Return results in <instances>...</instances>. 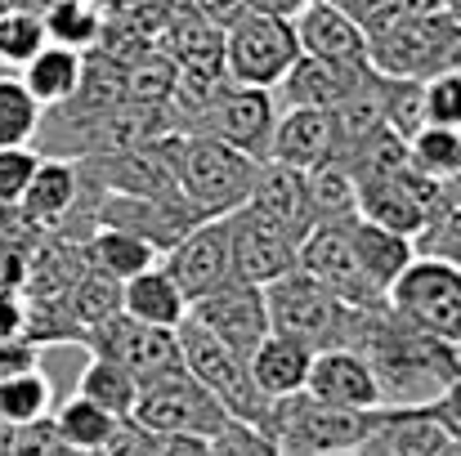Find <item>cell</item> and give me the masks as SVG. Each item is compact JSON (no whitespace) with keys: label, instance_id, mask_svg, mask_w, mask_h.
<instances>
[{"label":"cell","instance_id":"6da1fadb","mask_svg":"<svg viewBox=\"0 0 461 456\" xmlns=\"http://www.w3.org/2000/svg\"><path fill=\"white\" fill-rule=\"evenodd\" d=\"M349 349L367 358L381 407H430L461 380V344L408 326L390 308H358Z\"/></svg>","mask_w":461,"mask_h":456},{"label":"cell","instance_id":"7a4b0ae2","mask_svg":"<svg viewBox=\"0 0 461 456\" xmlns=\"http://www.w3.org/2000/svg\"><path fill=\"white\" fill-rule=\"evenodd\" d=\"M175 165H179V192L206 219H215L251 201L260 156L233 148L215 135H175Z\"/></svg>","mask_w":461,"mask_h":456},{"label":"cell","instance_id":"3957f363","mask_svg":"<svg viewBox=\"0 0 461 456\" xmlns=\"http://www.w3.org/2000/svg\"><path fill=\"white\" fill-rule=\"evenodd\" d=\"M376 407L372 412H354V407H327L318 398L301 394H287V398H274L269 403V416H265V434L274 439L278 456H327V452H358L367 425H372Z\"/></svg>","mask_w":461,"mask_h":456},{"label":"cell","instance_id":"277c9868","mask_svg":"<svg viewBox=\"0 0 461 456\" xmlns=\"http://www.w3.org/2000/svg\"><path fill=\"white\" fill-rule=\"evenodd\" d=\"M175 335H179V358H184V367L215 394V403H220L233 421L265 425L269 398L260 394L247 353L229 349V344H224L215 331H206L197 317H184V322L175 326Z\"/></svg>","mask_w":461,"mask_h":456},{"label":"cell","instance_id":"5b68a950","mask_svg":"<svg viewBox=\"0 0 461 456\" xmlns=\"http://www.w3.org/2000/svg\"><path fill=\"white\" fill-rule=\"evenodd\" d=\"M265 304H269V326L305 340L313 353L349 344V326H354V313H358L345 300H336L305 269H292V273L265 282Z\"/></svg>","mask_w":461,"mask_h":456},{"label":"cell","instance_id":"8992f818","mask_svg":"<svg viewBox=\"0 0 461 456\" xmlns=\"http://www.w3.org/2000/svg\"><path fill=\"white\" fill-rule=\"evenodd\" d=\"M131 421L149 434H197V439H211L215 430H224L233 416L215 403V394L179 362L170 371H161L153 380L140 385V398H135V412Z\"/></svg>","mask_w":461,"mask_h":456},{"label":"cell","instance_id":"52a82bcc","mask_svg":"<svg viewBox=\"0 0 461 456\" xmlns=\"http://www.w3.org/2000/svg\"><path fill=\"white\" fill-rule=\"evenodd\" d=\"M296 58H301V36H296V22L292 18L242 9L224 27V72L238 85L274 90Z\"/></svg>","mask_w":461,"mask_h":456},{"label":"cell","instance_id":"ba28073f","mask_svg":"<svg viewBox=\"0 0 461 456\" xmlns=\"http://www.w3.org/2000/svg\"><path fill=\"white\" fill-rule=\"evenodd\" d=\"M385 308L426 335L461 344V269L435 260V255H417L390 282Z\"/></svg>","mask_w":461,"mask_h":456},{"label":"cell","instance_id":"9c48e42d","mask_svg":"<svg viewBox=\"0 0 461 456\" xmlns=\"http://www.w3.org/2000/svg\"><path fill=\"white\" fill-rule=\"evenodd\" d=\"M461 22L453 9H439L430 18H417V22H403V27H390V31H376L367 36V63L381 72V76H430L448 63V49L457 40Z\"/></svg>","mask_w":461,"mask_h":456},{"label":"cell","instance_id":"30bf717a","mask_svg":"<svg viewBox=\"0 0 461 456\" xmlns=\"http://www.w3.org/2000/svg\"><path fill=\"white\" fill-rule=\"evenodd\" d=\"M296 269L318 278L336 300H345L349 308H385V291L363 273V264H358V255L349 246V224H313L301 237Z\"/></svg>","mask_w":461,"mask_h":456},{"label":"cell","instance_id":"8fae6325","mask_svg":"<svg viewBox=\"0 0 461 456\" xmlns=\"http://www.w3.org/2000/svg\"><path fill=\"white\" fill-rule=\"evenodd\" d=\"M274 126H278V99H274V90L229 81L206 103V112L197 117V126L188 135H215V139H224V144H233V148H242L265 161L269 156V139H274Z\"/></svg>","mask_w":461,"mask_h":456},{"label":"cell","instance_id":"7c38bea8","mask_svg":"<svg viewBox=\"0 0 461 456\" xmlns=\"http://www.w3.org/2000/svg\"><path fill=\"white\" fill-rule=\"evenodd\" d=\"M81 344H86L90 353H99V358L122 362L140 385L184 362V358H179V335H175V326H153V322H140V317H131V313H117V317L90 326V331L81 335Z\"/></svg>","mask_w":461,"mask_h":456},{"label":"cell","instance_id":"4fadbf2b","mask_svg":"<svg viewBox=\"0 0 461 456\" xmlns=\"http://www.w3.org/2000/svg\"><path fill=\"white\" fill-rule=\"evenodd\" d=\"M229 242H233V278L238 282L265 287L296 269L301 237L292 228H283L278 219H269L265 210H256L251 201L229 210Z\"/></svg>","mask_w":461,"mask_h":456},{"label":"cell","instance_id":"5bb4252c","mask_svg":"<svg viewBox=\"0 0 461 456\" xmlns=\"http://www.w3.org/2000/svg\"><path fill=\"white\" fill-rule=\"evenodd\" d=\"M170 269V278L179 282V291L188 296V304L211 296L215 287L233 282V242H229V215L202 219L193 224L161 260Z\"/></svg>","mask_w":461,"mask_h":456},{"label":"cell","instance_id":"9a60e30c","mask_svg":"<svg viewBox=\"0 0 461 456\" xmlns=\"http://www.w3.org/2000/svg\"><path fill=\"white\" fill-rule=\"evenodd\" d=\"M188 317H197L206 331H215L229 349H238V353H247L251 358V349L274 331L269 326V304H265V287H256V282H224V287H215L211 296H202V300L188 304Z\"/></svg>","mask_w":461,"mask_h":456},{"label":"cell","instance_id":"2e32d148","mask_svg":"<svg viewBox=\"0 0 461 456\" xmlns=\"http://www.w3.org/2000/svg\"><path fill=\"white\" fill-rule=\"evenodd\" d=\"M305 394L318 398V403H327V407H354V412L381 407L376 376H372L367 358L358 349H349V344H336V349H318L313 353Z\"/></svg>","mask_w":461,"mask_h":456},{"label":"cell","instance_id":"e0dca14e","mask_svg":"<svg viewBox=\"0 0 461 456\" xmlns=\"http://www.w3.org/2000/svg\"><path fill=\"white\" fill-rule=\"evenodd\" d=\"M453 443L430 407H376L358 456H439Z\"/></svg>","mask_w":461,"mask_h":456},{"label":"cell","instance_id":"ac0fdd59","mask_svg":"<svg viewBox=\"0 0 461 456\" xmlns=\"http://www.w3.org/2000/svg\"><path fill=\"white\" fill-rule=\"evenodd\" d=\"M372 63H336V58H318V54H301L287 76L274 85L278 112L283 108H336L354 94V85L367 76Z\"/></svg>","mask_w":461,"mask_h":456},{"label":"cell","instance_id":"d6986e66","mask_svg":"<svg viewBox=\"0 0 461 456\" xmlns=\"http://www.w3.org/2000/svg\"><path fill=\"white\" fill-rule=\"evenodd\" d=\"M86 197H90V188H86L81 165L68 161V156H45L41 152V165H36V174H32V183H27V192H23V201L14 210L36 228H54V224L63 228V219L72 210H81Z\"/></svg>","mask_w":461,"mask_h":456},{"label":"cell","instance_id":"ffe728a7","mask_svg":"<svg viewBox=\"0 0 461 456\" xmlns=\"http://www.w3.org/2000/svg\"><path fill=\"white\" fill-rule=\"evenodd\" d=\"M269 156L296 170H318L327 161L340 156V139H336V117L327 108H283L274 139H269Z\"/></svg>","mask_w":461,"mask_h":456},{"label":"cell","instance_id":"44dd1931","mask_svg":"<svg viewBox=\"0 0 461 456\" xmlns=\"http://www.w3.org/2000/svg\"><path fill=\"white\" fill-rule=\"evenodd\" d=\"M292 22H296V36H301V54L336 58V63H367V31L340 4L309 0Z\"/></svg>","mask_w":461,"mask_h":456},{"label":"cell","instance_id":"7402d4cb","mask_svg":"<svg viewBox=\"0 0 461 456\" xmlns=\"http://www.w3.org/2000/svg\"><path fill=\"white\" fill-rule=\"evenodd\" d=\"M251 206L265 210L269 219H278L283 228H292L296 237H305L313 228V210H309V174L296 165H283L274 156L260 161L256 170V188H251Z\"/></svg>","mask_w":461,"mask_h":456},{"label":"cell","instance_id":"603a6c76","mask_svg":"<svg viewBox=\"0 0 461 456\" xmlns=\"http://www.w3.org/2000/svg\"><path fill=\"white\" fill-rule=\"evenodd\" d=\"M251 376L260 385V394L274 403V398H287V394H301L309 380V362H313V349L296 335H283V331H269L256 349H251Z\"/></svg>","mask_w":461,"mask_h":456},{"label":"cell","instance_id":"cb8c5ba5","mask_svg":"<svg viewBox=\"0 0 461 456\" xmlns=\"http://www.w3.org/2000/svg\"><path fill=\"white\" fill-rule=\"evenodd\" d=\"M122 313H131L140 322H153V326H179L188 317V296L179 291L170 269L157 260L153 269L122 282Z\"/></svg>","mask_w":461,"mask_h":456},{"label":"cell","instance_id":"d4e9b609","mask_svg":"<svg viewBox=\"0 0 461 456\" xmlns=\"http://www.w3.org/2000/svg\"><path fill=\"white\" fill-rule=\"evenodd\" d=\"M81 67H86V54H81V49H68V45L50 40L36 58H27V63L18 67V76H23L27 94H32V99L41 103V112H45V108H59V103H68V99L77 94Z\"/></svg>","mask_w":461,"mask_h":456},{"label":"cell","instance_id":"484cf974","mask_svg":"<svg viewBox=\"0 0 461 456\" xmlns=\"http://www.w3.org/2000/svg\"><path fill=\"white\" fill-rule=\"evenodd\" d=\"M349 246H354L363 273H367L381 291H390V282L417 260V246H412L408 233L381 228V224H372V219H354V224H349Z\"/></svg>","mask_w":461,"mask_h":456},{"label":"cell","instance_id":"4316f807","mask_svg":"<svg viewBox=\"0 0 461 456\" xmlns=\"http://www.w3.org/2000/svg\"><path fill=\"white\" fill-rule=\"evenodd\" d=\"M81 251H86V264H95V269L113 273L117 282H126V278H135V273L153 269L157 260H161V251H157L153 242H144L140 233L113 228V224H95V228H90V237L81 242Z\"/></svg>","mask_w":461,"mask_h":456},{"label":"cell","instance_id":"83f0119b","mask_svg":"<svg viewBox=\"0 0 461 456\" xmlns=\"http://www.w3.org/2000/svg\"><path fill=\"white\" fill-rule=\"evenodd\" d=\"M50 416H54V430L68 443V452H77V456H99L113 443V434L122 430V421L108 407L90 403L86 394H72V398L54 403Z\"/></svg>","mask_w":461,"mask_h":456},{"label":"cell","instance_id":"f1b7e54d","mask_svg":"<svg viewBox=\"0 0 461 456\" xmlns=\"http://www.w3.org/2000/svg\"><path fill=\"white\" fill-rule=\"evenodd\" d=\"M63 308H68L72 340L81 344V335H86L90 326H99V322H108V317H117V313H122V282H117L113 273H104V269L86 264V269H81V278L72 282V291H68Z\"/></svg>","mask_w":461,"mask_h":456},{"label":"cell","instance_id":"f546056e","mask_svg":"<svg viewBox=\"0 0 461 456\" xmlns=\"http://www.w3.org/2000/svg\"><path fill=\"white\" fill-rule=\"evenodd\" d=\"M309 174V210L313 224H354L358 219V183L349 174V165L336 156Z\"/></svg>","mask_w":461,"mask_h":456},{"label":"cell","instance_id":"4dcf8cb0","mask_svg":"<svg viewBox=\"0 0 461 456\" xmlns=\"http://www.w3.org/2000/svg\"><path fill=\"white\" fill-rule=\"evenodd\" d=\"M77 394H86L90 403L108 407L117 421H131L135 398H140V380H135L122 362L90 353V362H86V367H81V376H77Z\"/></svg>","mask_w":461,"mask_h":456},{"label":"cell","instance_id":"1f68e13d","mask_svg":"<svg viewBox=\"0 0 461 456\" xmlns=\"http://www.w3.org/2000/svg\"><path fill=\"white\" fill-rule=\"evenodd\" d=\"M54 403H59V394H54V380L45 376V367H32V371L0 380V425L41 421L54 412Z\"/></svg>","mask_w":461,"mask_h":456},{"label":"cell","instance_id":"d6a6232c","mask_svg":"<svg viewBox=\"0 0 461 456\" xmlns=\"http://www.w3.org/2000/svg\"><path fill=\"white\" fill-rule=\"evenodd\" d=\"M45 45H50V31H45V18L36 9H27V4H5L0 9V63L9 72H18Z\"/></svg>","mask_w":461,"mask_h":456},{"label":"cell","instance_id":"836d02e7","mask_svg":"<svg viewBox=\"0 0 461 456\" xmlns=\"http://www.w3.org/2000/svg\"><path fill=\"white\" fill-rule=\"evenodd\" d=\"M41 18H45L50 40H59V45H68V49H81V54L99 45L104 22H108V13H104L95 0H63V4H54L50 13H41Z\"/></svg>","mask_w":461,"mask_h":456},{"label":"cell","instance_id":"e575fe53","mask_svg":"<svg viewBox=\"0 0 461 456\" xmlns=\"http://www.w3.org/2000/svg\"><path fill=\"white\" fill-rule=\"evenodd\" d=\"M41 130V103L27 94L18 72H0V148H23Z\"/></svg>","mask_w":461,"mask_h":456},{"label":"cell","instance_id":"d590c367","mask_svg":"<svg viewBox=\"0 0 461 456\" xmlns=\"http://www.w3.org/2000/svg\"><path fill=\"white\" fill-rule=\"evenodd\" d=\"M175 76H179V63L161 45H149L140 58L126 63V99L131 103H157V108H166V99L175 90Z\"/></svg>","mask_w":461,"mask_h":456},{"label":"cell","instance_id":"8d00e7d4","mask_svg":"<svg viewBox=\"0 0 461 456\" xmlns=\"http://www.w3.org/2000/svg\"><path fill=\"white\" fill-rule=\"evenodd\" d=\"M408 161H412L421 174H435V179L448 183L461 170V130L421 126L417 135H408Z\"/></svg>","mask_w":461,"mask_h":456},{"label":"cell","instance_id":"74e56055","mask_svg":"<svg viewBox=\"0 0 461 456\" xmlns=\"http://www.w3.org/2000/svg\"><path fill=\"white\" fill-rule=\"evenodd\" d=\"M421 103H426V126H448L461 130V72L439 67L421 76Z\"/></svg>","mask_w":461,"mask_h":456},{"label":"cell","instance_id":"f35d334b","mask_svg":"<svg viewBox=\"0 0 461 456\" xmlns=\"http://www.w3.org/2000/svg\"><path fill=\"white\" fill-rule=\"evenodd\" d=\"M385 81V126L399 130L403 139L426 126V103H421V81L417 76H381Z\"/></svg>","mask_w":461,"mask_h":456},{"label":"cell","instance_id":"ab89813d","mask_svg":"<svg viewBox=\"0 0 461 456\" xmlns=\"http://www.w3.org/2000/svg\"><path fill=\"white\" fill-rule=\"evenodd\" d=\"M0 456H72V452L59 439L54 416H41V421H27V425H5Z\"/></svg>","mask_w":461,"mask_h":456},{"label":"cell","instance_id":"60d3db41","mask_svg":"<svg viewBox=\"0 0 461 456\" xmlns=\"http://www.w3.org/2000/svg\"><path fill=\"white\" fill-rule=\"evenodd\" d=\"M412 246H417V255H435V260L461 269V201L448 206L444 215H435V219L412 237Z\"/></svg>","mask_w":461,"mask_h":456},{"label":"cell","instance_id":"b9f144b4","mask_svg":"<svg viewBox=\"0 0 461 456\" xmlns=\"http://www.w3.org/2000/svg\"><path fill=\"white\" fill-rule=\"evenodd\" d=\"M206 456H278V448H274V439L260 425L229 421L224 430H215L206 439Z\"/></svg>","mask_w":461,"mask_h":456},{"label":"cell","instance_id":"7bdbcfd3","mask_svg":"<svg viewBox=\"0 0 461 456\" xmlns=\"http://www.w3.org/2000/svg\"><path fill=\"white\" fill-rule=\"evenodd\" d=\"M36 165H41V152L32 148V144H23V148H0V210H14V206L23 201V192H27Z\"/></svg>","mask_w":461,"mask_h":456},{"label":"cell","instance_id":"ee69618b","mask_svg":"<svg viewBox=\"0 0 461 456\" xmlns=\"http://www.w3.org/2000/svg\"><path fill=\"white\" fill-rule=\"evenodd\" d=\"M448 9L444 0H376V9L363 18V31L376 36V31H390V27H403V22H417V18H430Z\"/></svg>","mask_w":461,"mask_h":456},{"label":"cell","instance_id":"f6af8a7d","mask_svg":"<svg viewBox=\"0 0 461 456\" xmlns=\"http://www.w3.org/2000/svg\"><path fill=\"white\" fill-rule=\"evenodd\" d=\"M41 358H45V353H41V344H36L32 335H0V380L41 367Z\"/></svg>","mask_w":461,"mask_h":456},{"label":"cell","instance_id":"bcb514c9","mask_svg":"<svg viewBox=\"0 0 461 456\" xmlns=\"http://www.w3.org/2000/svg\"><path fill=\"white\" fill-rule=\"evenodd\" d=\"M149 456H206V439H197V434H149Z\"/></svg>","mask_w":461,"mask_h":456},{"label":"cell","instance_id":"7dc6e473","mask_svg":"<svg viewBox=\"0 0 461 456\" xmlns=\"http://www.w3.org/2000/svg\"><path fill=\"white\" fill-rule=\"evenodd\" d=\"M184 9H193V13H202V18H211L215 27H229L247 4L242 0H184Z\"/></svg>","mask_w":461,"mask_h":456},{"label":"cell","instance_id":"c3c4849f","mask_svg":"<svg viewBox=\"0 0 461 456\" xmlns=\"http://www.w3.org/2000/svg\"><path fill=\"white\" fill-rule=\"evenodd\" d=\"M430 412L444 421V430H448L453 439H461V380L439 398V403H430Z\"/></svg>","mask_w":461,"mask_h":456},{"label":"cell","instance_id":"681fc988","mask_svg":"<svg viewBox=\"0 0 461 456\" xmlns=\"http://www.w3.org/2000/svg\"><path fill=\"white\" fill-rule=\"evenodd\" d=\"M247 9H260V13H278V18H296L309 0H242Z\"/></svg>","mask_w":461,"mask_h":456},{"label":"cell","instance_id":"f907efd6","mask_svg":"<svg viewBox=\"0 0 461 456\" xmlns=\"http://www.w3.org/2000/svg\"><path fill=\"white\" fill-rule=\"evenodd\" d=\"M331 4H340V9H345V13H354L358 22H363L372 9H376V0H331Z\"/></svg>","mask_w":461,"mask_h":456},{"label":"cell","instance_id":"816d5d0a","mask_svg":"<svg viewBox=\"0 0 461 456\" xmlns=\"http://www.w3.org/2000/svg\"><path fill=\"white\" fill-rule=\"evenodd\" d=\"M448 197H453V206H457V201H461V170H457V174H453V179H448Z\"/></svg>","mask_w":461,"mask_h":456},{"label":"cell","instance_id":"f5cc1de1","mask_svg":"<svg viewBox=\"0 0 461 456\" xmlns=\"http://www.w3.org/2000/svg\"><path fill=\"white\" fill-rule=\"evenodd\" d=\"M444 4H448V9H453V13H457V9H461V0H444Z\"/></svg>","mask_w":461,"mask_h":456},{"label":"cell","instance_id":"db71d44e","mask_svg":"<svg viewBox=\"0 0 461 456\" xmlns=\"http://www.w3.org/2000/svg\"><path fill=\"white\" fill-rule=\"evenodd\" d=\"M327 456H358V452H327Z\"/></svg>","mask_w":461,"mask_h":456},{"label":"cell","instance_id":"11a10c76","mask_svg":"<svg viewBox=\"0 0 461 456\" xmlns=\"http://www.w3.org/2000/svg\"><path fill=\"white\" fill-rule=\"evenodd\" d=\"M457 22H461V9H457Z\"/></svg>","mask_w":461,"mask_h":456}]
</instances>
